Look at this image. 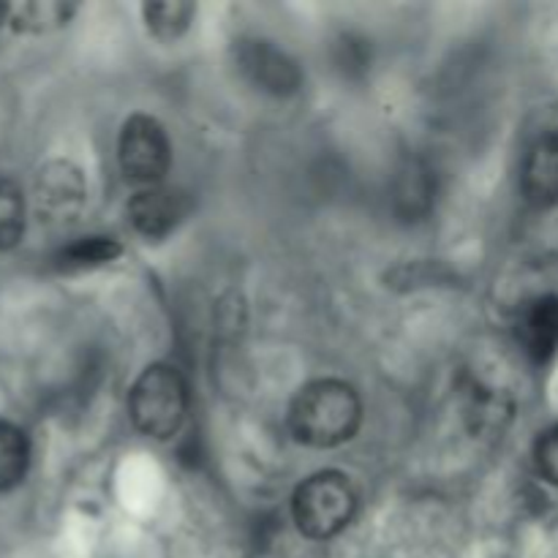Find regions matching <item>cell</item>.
<instances>
[{
	"mask_svg": "<svg viewBox=\"0 0 558 558\" xmlns=\"http://www.w3.org/2000/svg\"><path fill=\"white\" fill-rule=\"evenodd\" d=\"M434 202V178L430 169L420 161H407L396 178V207L401 216L417 218L428 213Z\"/></svg>",
	"mask_w": 558,
	"mask_h": 558,
	"instance_id": "30bf717a",
	"label": "cell"
},
{
	"mask_svg": "<svg viewBox=\"0 0 558 558\" xmlns=\"http://www.w3.org/2000/svg\"><path fill=\"white\" fill-rule=\"evenodd\" d=\"M71 14H74V9L63 3H27L16 9L14 20L16 25L25 27V31L38 33V31H49V27L63 25Z\"/></svg>",
	"mask_w": 558,
	"mask_h": 558,
	"instance_id": "9a60e30c",
	"label": "cell"
},
{
	"mask_svg": "<svg viewBox=\"0 0 558 558\" xmlns=\"http://www.w3.org/2000/svg\"><path fill=\"white\" fill-rule=\"evenodd\" d=\"M238 69L245 80L270 96H292L298 93L303 74L298 63L276 44L262 38H245L238 44Z\"/></svg>",
	"mask_w": 558,
	"mask_h": 558,
	"instance_id": "5b68a950",
	"label": "cell"
},
{
	"mask_svg": "<svg viewBox=\"0 0 558 558\" xmlns=\"http://www.w3.org/2000/svg\"><path fill=\"white\" fill-rule=\"evenodd\" d=\"M523 194L532 205H558V134L539 136L523 161Z\"/></svg>",
	"mask_w": 558,
	"mask_h": 558,
	"instance_id": "ba28073f",
	"label": "cell"
},
{
	"mask_svg": "<svg viewBox=\"0 0 558 558\" xmlns=\"http://www.w3.org/2000/svg\"><path fill=\"white\" fill-rule=\"evenodd\" d=\"M25 196L11 178H0V251L14 248L25 234Z\"/></svg>",
	"mask_w": 558,
	"mask_h": 558,
	"instance_id": "7c38bea8",
	"label": "cell"
},
{
	"mask_svg": "<svg viewBox=\"0 0 558 558\" xmlns=\"http://www.w3.org/2000/svg\"><path fill=\"white\" fill-rule=\"evenodd\" d=\"M185 409H189V390L183 376L169 365H150L131 387V420L150 439H169L178 434L185 420Z\"/></svg>",
	"mask_w": 558,
	"mask_h": 558,
	"instance_id": "7a4b0ae2",
	"label": "cell"
},
{
	"mask_svg": "<svg viewBox=\"0 0 558 558\" xmlns=\"http://www.w3.org/2000/svg\"><path fill=\"white\" fill-rule=\"evenodd\" d=\"M363 420L354 387L338 379H319L303 387L289 412V428L294 439L308 447L330 450L352 439Z\"/></svg>",
	"mask_w": 558,
	"mask_h": 558,
	"instance_id": "6da1fadb",
	"label": "cell"
},
{
	"mask_svg": "<svg viewBox=\"0 0 558 558\" xmlns=\"http://www.w3.org/2000/svg\"><path fill=\"white\" fill-rule=\"evenodd\" d=\"M189 213V202L180 191L167 185H150L136 191L129 205V218L145 238H163L172 232Z\"/></svg>",
	"mask_w": 558,
	"mask_h": 558,
	"instance_id": "8992f818",
	"label": "cell"
},
{
	"mask_svg": "<svg viewBox=\"0 0 558 558\" xmlns=\"http://www.w3.org/2000/svg\"><path fill=\"white\" fill-rule=\"evenodd\" d=\"M194 5L191 3H147L145 5V20L147 27L156 33L158 38H178L180 33H185V27L191 25V16H194Z\"/></svg>",
	"mask_w": 558,
	"mask_h": 558,
	"instance_id": "5bb4252c",
	"label": "cell"
},
{
	"mask_svg": "<svg viewBox=\"0 0 558 558\" xmlns=\"http://www.w3.org/2000/svg\"><path fill=\"white\" fill-rule=\"evenodd\" d=\"M120 254V245L112 238H82L60 251V270H90V267L109 265Z\"/></svg>",
	"mask_w": 558,
	"mask_h": 558,
	"instance_id": "4fadbf2b",
	"label": "cell"
},
{
	"mask_svg": "<svg viewBox=\"0 0 558 558\" xmlns=\"http://www.w3.org/2000/svg\"><path fill=\"white\" fill-rule=\"evenodd\" d=\"M9 16H11V5L0 3V25H3V22H9Z\"/></svg>",
	"mask_w": 558,
	"mask_h": 558,
	"instance_id": "e0dca14e",
	"label": "cell"
},
{
	"mask_svg": "<svg viewBox=\"0 0 558 558\" xmlns=\"http://www.w3.org/2000/svg\"><path fill=\"white\" fill-rule=\"evenodd\" d=\"M31 463V447L25 434L16 425L0 423V494L14 488L27 472Z\"/></svg>",
	"mask_w": 558,
	"mask_h": 558,
	"instance_id": "8fae6325",
	"label": "cell"
},
{
	"mask_svg": "<svg viewBox=\"0 0 558 558\" xmlns=\"http://www.w3.org/2000/svg\"><path fill=\"white\" fill-rule=\"evenodd\" d=\"M82 199V180L69 163H49L38 178V210L49 221H60L69 216Z\"/></svg>",
	"mask_w": 558,
	"mask_h": 558,
	"instance_id": "9c48e42d",
	"label": "cell"
},
{
	"mask_svg": "<svg viewBox=\"0 0 558 558\" xmlns=\"http://www.w3.org/2000/svg\"><path fill=\"white\" fill-rule=\"evenodd\" d=\"M120 167L131 183L150 189L161 185L167 174L169 161H172V147H169L167 131L161 129L156 118L147 114H134L120 131Z\"/></svg>",
	"mask_w": 558,
	"mask_h": 558,
	"instance_id": "277c9868",
	"label": "cell"
},
{
	"mask_svg": "<svg viewBox=\"0 0 558 558\" xmlns=\"http://www.w3.org/2000/svg\"><path fill=\"white\" fill-rule=\"evenodd\" d=\"M357 507L352 483L338 472H322L305 480L292 501L294 523L311 539H330L349 526Z\"/></svg>",
	"mask_w": 558,
	"mask_h": 558,
	"instance_id": "3957f363",
	"label": "cell"
},
{
	"mask_svg": "<svg viewBox=\"0 0 558 558\" xmlns=\"http://www.w3.org/2000/svg\"><path fill=\"white\" fill-rule=\"evenodd\" d=\"M537 466L545 480L558 485V425L539 439L537 445Z\"/></svg>",
	"mask_w": 558,
	"mask_h": 558,
	"instance_id": "2e32d148",
	"label": "cell"
},
{
	"mask_svg": "<svg viewBox=\"0 0 558 558\" xmlns=\"http://www.w3.org/2000/svg\"><path fill=\"white\" fill-rule=\"evenodd\" d=\"M518 341L534 363H548L558 352V298L532 300L518 319Z\"/></svg>",
	"mask_w": 558,
	"mask_h": 558,
	"instance_id": "52a82bcc",
	"label": "cell"
}]
</instances>
